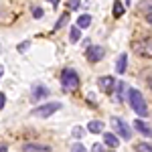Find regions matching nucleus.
<instances>
[{"mask_svg": "<svg viewBox=\"0 0 152 152\" xmlns=\"http://www.w3.org/2000/svg\"><path fill=\"white\" fill-rule=\"evenodd\" d=\"M112 128L116 130V136H122L124 140H130V138H132V130H130V126L124 122V120L112 118Z\"/></svg>", "mask_w": 152, "mask_h": 152, "instance_id": "nucleus-4", "label": "nucleus"}, {"mask_svg": "<svg viewBox=\"0 0 152 152\" xmlns=\"http://www.w3.org/2000/svg\"><path fill=\"white\" fill-rule=\"evenodd\" d=\"M114 16H124V4L120 0H114Z\"/></svg>", "mask_w": 152, "mask_h": 152, "instance_id": "nucleus-17", "label": "nucleus"}, {"mask_svg": "<svg viewBox=\"0 0 152 152\" xmlns=\"http://www.w3.org/2000/svg\"><path fill=\"white\" fill-rule=\"evenodd\" d=\"M116 81H118V79L110 77V75H107V77H102V79H99V89H102V91H105V94H112V91H114Z\"/></svg>", "mask_w": 152, "mask_h": 152, "instance_id": "nucleus-7", "label": "nucleus"}, {"mask_svg": "<svg viewBox=\"0 0 152 152\" xmlns=\"http://www.w3.org/2000/svg\"><path fill=\"white\" fill-rule=\"evenodd\" d=\"M136 150L138 152H150V144H148V142H146V144L140 142V144H136Z\"/></svg>", "mask_w": 152, "mask_h": 152, "instance_id": "nucleus-20", "label": "nucleus"}, {"mask_svg": "<svg viewBox=\"0 0 152 152\" xmlns=\"http://www.w3.org/2000/svg\"><path fill=\"white\" fill-rule=\"evenodd\" d=\"M112 94L116 95L118 102H122V99L126 97V83H124V81H116V85H114V91H112Z\"/></svg>", "mask_w": 152, "mask_h": 152, "instance_id": "nucleus-9", "label": "nucleus"}, {"mask_svg": "<svg viewBox=\"0 0 152 152\" xmlns=\"http://www.w3.org/2000/svg\"><path fill=\"white\" fill-rule=\"evenodd\" d=\"M63 105L59 104V102H49V104H45V105H39V107H35L31 114L33 116H39V118H49V116H53L55 112H59Z\"/></svg>", "mask_w": 152, "mask_h": 152, "instance_id": "nucleus-3", "label": "nucleus"}, {"mask_svg": "<svg viewBox=\"0 0 152 152\" xmlns=\"http://www.w3.org/2000/svg\"><path fill=\"white\" fill-rule=\"evenodd\" d=\"M51 4H53V8H57V6H59V0H51Z\"/></svg>", "mask_w": 152, "mask_h": 152, "instance_id": "nucleus-27", "label": "nucleus"}, {"mask_svg": "<svg viewBox=\"0 0 152 152\" xmlns=\"http://www.w3.org/2000/svg\"><path fill=\"white\" fill-rule=\"evenodd\" d=\"M23 150H24V152H51V146H47V144H35V142H31V144H24Z\"/></svg>", "mask_w": 152, "mask_h": 152, "instance_id": "nucleus-8", "label": "nucleus"}, {"mask_svg": "<svg viewBox=\"0 0 152 152\" xmlns=\"http://www.w3.org/2000/svg\"><path fill=\"white\" fill-rule=\"evenodd\" d=\"M104 146H110V148L120 146V140H118V136L114 134V132H105L104 134Z\"/></svg>", "mask_w": 152, "mask_h": 152, "instance_id": "nucleus-10", "label": "nucleus"}, {"mask_svg": "<svg viewBox=\"0 0 152 152\" xmlns=\"http://www.w3.org/2000/svg\"><path fill=\"white\" fill-rule=\"evenodd\" d=\"M134 49L138 51V53H144L146 57H150V39H146L144 43H134Z\"/></svg>", "mask_w": 152, "mask_h": 152, "instance_id": "nucleus-12", "label": "nucleus"}, {"mask_svg": "<svg viewBox=\"0 0 152 152\" xmlns=\"http://www.w3.org/2000/svg\"><path fill=\"white\" fill-rule=\"evenodd\" d=\"M79 31H81L79 26H73V28H71V35H69V41H71V43H77V41H79V37H81V33H79Z\"/></svg>", "mask_w": 152, "mask_h": 152, "instance_id": "nucleus-18", "label": "nucleus"}, {"mask_svg": "<svg viewBox=\"0 0 152 152\" xmlns=\"http://www.w3.org/2000/svg\"><path fill=\"white\" fill-rule=\"evenodd\" d=\"M2 73H4V67H2V65H0V77H2Z\"/></svg>", "mask_w": 152, "mask_h": 152, "instance_id": "nucleus-28", "label": "nucleus"}, {"mask_svg": "<svg viewBox=\"0 0 152 152\" xmlns=\"http://www.w3.org/2000/svg\"><path fill=\"white\" fill-rule=\"evenodd\" d=\"M91 152H104V144H94L91 146Z\"/></svg>", "mask_w": 152, "mask_h": 152, "instance_id": "nucleus-25", "label": "nucleus"}, {"mask_svg": "<svg viewBox=\"0 0 152 152\" xmlns=\"http://www.w3.org/2000/svg\"><path fill=\"white\" fill-rule=\"evenodd\" d=\"M104 57H105L104 47L95 45V47H89V49H87V61H89V63H97V61H102Z\"/></svg>", "mask_w": 152, "mask_h": 152, "instance_id": "nucleus-5", "label": "nucleus"}, {"mask_svg": "<svg viewBox=\"0 0 152 152\" xmlns=\"http://www.w3.org/2000/svg\"><path fill=\"white\" fill-rule=\"evenodd\" d=\"M4 104H6V95H4V94H0V110L4 107Z\"/></svg>", "mask_w": 152, "mask_h": 152, "instance_id": "nucleus-26", "label": "nucleus"}, {"mask_svg": "<svg viewBox=\"0 0 152 152\" xmlns=\"http://www.w3.org/2000/svg\"><path fill=\"white\" fill-rule=\"evenodd\" d=\"M87 132H91V134H99V132H104V122H99V120L89 122V124H87Z\"/></svg>", "mask_w": 152, "mask_h": 152, "instance_id": "nucleus-14", "label": "nucleus"}, {"mask_svg": "<svg viewBox=\"0 0 152 152\" xmlns=\"http://www.w3.org/2000/svg\"><path fill=\"white\" fill-rule=\"evenodd\" d=\"M128 102H130V105H132V110H134L140 118H148V105H146V102H144L142 91L134 89V87L128 89Z\"/></svg>", "mask_w": 152, "mask_h": 152, "instance_id": "nucleus-1", "label": "nucleus"}, {"mask_svg": "<svg viewBox=\"0 0 152 152\" xmlns=\"http://www.w3.org/2000/svg\"><path fill=\"white\" fill-rule=\"evenodd\" d=\"M67 23H69V12H63V16H61V18L57 20V24L53 26V31H59L63 24H67Z\"/></svg>", "mask_w": 152, "mask_h": 152, "instance_id": "nucleus-16", "label": "nucleus"}, {"mask_svg": "<svg viewBox=\"0 0 152 152\" xmlns=\"http://www.w3.org/2000/svg\"><path fill=\"white\" fill-rule=\"evenodd\" d=\"M71 152H85V146H83L81 142H77V144L71 146Z\"/></svg>", "mask_w": 152, "mask_h": 152, "instance_id": "nucleus-21", "label": "nucleus"}, {"mask_svg": "<svg viewBox=\"0 0 152 152\" xmlns=\"http://www.w3.org/2000/svg\"><path fill=\"white\" fill-rule=\"evenodd\" d=\"M126 65H128V53H122V55L118 57V63H116V71L120 75L126 71Z\"/></svg>", "mask_w": 152, "mask_h": 152, "instance_id": "nucleus-13", "label": "nucleus"}, {"mask_svg": "<svg viewBox=\"0 0 152 152\" xmlns=\"http://www.w3.org/2000/svg\"><path fill=\"white\" fill-rule=\"evenodd\" d=\"M89 24H91V16H89V14H81V16L77 18V24H75V26H79V28H87Z\"/></svg>", "mask_w": 152, "mask_h": 152, "instance_id": "nucleus-15", "label": "nucleus"}, {"mask_svg": "<svg viewBox=\"0 0 152 152\" xmlns=\"http://www.w3.org/2000/svg\"><path fill=\"white\" fill-rule=\"evenodd\" d=\"M61 87L65 89V91H75L77 87H79V73L75 69H63L61 73Z\"/></svg>", "mask_w": 152, "mask_h": 152, "instance_id": "nucleus-2", "label": "nucleus"}, {"mask_svg": "<svg viewBox=\"0 0 152 152\" xmlns=\"http://www.w3.org/2000/svg\"><path fill=\"white\" fill-rule=\"evenodd\" d=\"M134 128H136V132H140L142 136L150 138V126H148L146 122H142V120H136V122H134Z\"/></svg>", "mask_w": 152, "mask_h": 152, "instance_id": "nucleus-11", "label": "nucleus"}, {"mask_svg": "<svg viewBox=\"0 0 152 152\" xmlns=\"http://www.w3.org/2000/svg\"><path fill=\"white\" fill-rule=\"evenodd\" d=\"M28 47H31V41H23V43L18 45V53H24Z\"/></svg>", "mask_w": 152, "mask_h": 152, "instance_id": "nucleus-22", "label": "nucleus"}, {"mask_svg": "<svg viewBox=\"0 0 152 152\" xmlns=\"http://www.w3.org/2000/svg\"><path fill=\"white\" fill-rule=\"evenodd\" d=\"M49 87L47 85H35L33 87V91H31V102H39V99H43V97H49Z\"/></svg>", "mask_w": 152, "mask_h": 152, "instance_id": "nucleus-6", "label": "nucleus"}, {"mask_svg": "<svg viewBox=\"0 0 152 152\" xmlns=\"http://www.w3.org/2000/svg\"><path fill=\"white\" fill-rule=\"evenodd\" d=\"M33 14H35V18H43V8H39V6H37L35 10H33Z\"/></svg>", "mask_w": 152, "mask_h": 152, "instance_id": "nucleus-24", "label": "nucleus"}, {"mask_svg": "<svg viewBox=\"0 0 152 152\" xmlns=\"http://www.w3.org/2000/svg\"><path fill=\"white\" fill-rule=\"evenodd\" d=\"M83 134H85V130H83L81 126H75V128H73V136H75V138H79V140H81Z\"/></svg>", "mask_w": 152, "mask_h": 152, "instance_id": "nucleus-19", "label": "nucleus"}, {"mask_svg": "<svg viewBox=\"0 0 152 152\" xmlns=\"http://www.w3.org/2000/svg\"><path fill=\"white\" fill-rule=\"evenodd\" d=\"M69 8L71 10H77L79 8V0H69Z\"/></svg>", "mask_w": 152, "mask_h": 152, "instance_id": "nucleus-23", "label": "nucleus"}]
</instances>
